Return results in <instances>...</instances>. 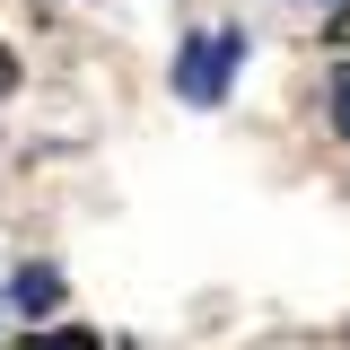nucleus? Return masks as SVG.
<instances>
[{"instance_id": "5", "label": "nucleus", "mask_w": 350, "mask_h": 350, "mask_svg": "<svg viewBox=\"0 0 350 350\" xmlns=\"http://www.w3.org/2000/svg\"><path fill=\"white\" fill-rule=\"evenodd\" d=\"M9 88H18V62H9V53H0V96H9Z\"/></svg>"}, {"instance_id": "2", "label": "nucleus", "mask_w": 350, "mask_h": 350, "mask_svg": "<svg viewBox=\"0 0 350 350\" xmlns=\"http://www.w3.org/2000/svg\"><path fill=\"white\" fill-rule=\"evenodd\" d=\"M9 298H18V306H53V298H62V271H53V262H27V271L9 280Z\"/></svg>"}, {"instance_id": "3", "label": "nucleus", "mask_w": 350, "mask_h": 350, "mask_svg": "<svg viewBox=\"0 0 350 350\" xmlns=\"http://www.w3.org/2000/svg\"><path fill=\"white\" fill-rule=\"evenodd\" d=\"M27 350H96V333H88V324H44Z\"/></svg>"}, {"instance_id": "4", "label": "nucleus", "mask_w": 350, "mask_h": 350, "mask_svg": "<svg viewBox=\"0 0 350 350\" xmlns=\"http://www.w3.org/2000/svg\"><path fill=\"white\" fill-rule=\"evenodd\" d=\"M324 105H333V131L350 140V62H333V79H324Z\"/></svg>"}, {"instance_id": "1", "label": "nucleus", "mask_w": 350, "mask_h": 350, "mask_svg": "<svg viewBox=\"0 0 350 350\" xmlns=\"http://www.w3.org/2000/svg\"><path fill=\"white\" fill-rule=\"evenodd\" d=\"M237 62H245V36H237V27L184 36V44H175V96H184V105H219L228 79H237Z\"/></svg>"}]
</instances>
